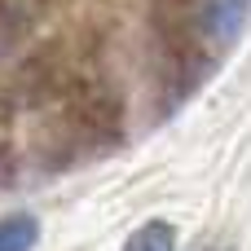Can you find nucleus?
Returning a JSON list of instances; mask_svg holds the SVG:
<instances>
[{
    "instance_id": "obj_6",
    "label": "nucleus",
    "mask_w": 251,
    "mask_h": 251,
    "mask_svg": "<svg viewBox=\"0 0 251 251\" xmlns=\"http://www.w3.org/2000/svg\"><path fill=\"white\" fill-rule=\"evenodd\" d=\"M124 251H176V229L168 221H146L128 243Z\"/></svg>"
},
{
    "instance_id": "obj_4",
    "label": "nucleus",
    "mask_w": 251,
    "mask_h": 251,
    "mask_svg": "<svg viewBox=\"0 0 251 251\" xmlns=\"http://www.w3.org/2000/svg\"><path fill=\"white\" fill-rule=\"evenodd\" d=\"M35 18H40V0H0V49L22 44Z\"/></svg>"
},
{
    "instance_id": "obj_2",
    "label": "nucleus",
    "mask_w": 251,
    "mask_h": 251,
    "mask_svg": "<svg viewBox=\"0 0 251 251\" xmlns=\"http://www.w3.org/2000/svg\"><path fill=\"white\" fill-rule=\"evenodd\" d=\"M71 84L66 66H62V53L57 49H44V53H31L22 66H18V84H13V97L26 101V106H44L53 97H62Z\"/></svg>"
},
{
    "instance_id": "obj_5",
    "label": "nucleus",
    "mask_w": 251,
    "mask_h": 251,
    "mask_svg": "<svg viewBox=\"0 0 251 251\" xmlns=\"http://www.w3.org/2000/svg\"><path fill=\"white\" fill-rule=\"evenodd\" d=\"M35 238H40L35 216L13 212V216L0 221V251H31V247H35Z\"/></svg>"
},
{
    "instance_id": "obj_1",
    "label": "nucleus",
    "mask_w": 251,
    "mask_h": 251,
    "mask_svg": "<svg viewBox=\"0 0 251 251\" xmlns=\"http://www.w3.org/2000/svg\"><path fill=\"white\" fill-rule=\"evenodd\" d=\"M66 141L75 150H106L124 137V97L106 79H71L66 93Z\"/></svg>"
},
{
    "instance_id": "obj_3",
    "label": "nucleus",
    "mask_w": 251,
    "mask_h": 251,
    "mask_svg": "<svg viewBox=\"0 0 251 251\" xmlns=\"http://www.w3.org/2000/svg\"><path fill=\"white\" fill-rule=\"evenodd\" d=\"M251 13V0H199L194 4V26L212 49H225L243 35Z\"/></svg>"
},
{
    "instance_id": "obj_7",
    "label": "nucleus",
    "mask_w": 251,
    "mask_h": 251,
    "mask_svg": "<svg viewBox=\"0 0 251 251\" xmlns=\"http://www.w3.org/2000/svg\"><path fill=\"white\" fill-rule=\"evenodd\" d=\"M4 181H13V146H9V132L0 124V185Z\"/></svg>"
}]
</instances>
